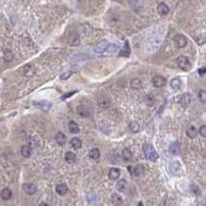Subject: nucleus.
Here are the masks:
<instances>
[{
	"label": "nucleus",
	"mask_w": 206,
	"mask_h": 206,
	"mask_svg": "<svg viewBox=\"0 0 206 206\" xmlns=\"http://www.w3.org/2000/svg\"><path fill=\"white\" fill-rule=\"evenodd\" d=\"M143 152H144L145 157H146L150 161H152V162H156V161L159 159V155H158V153L156 152V150H155V147L153 146V144H150V143H145V144L143 145Z\"/></svg>",
	"instance_id": "nucleus-1"
},
{
	"label": "nucleus",
	"mask_w": 206,
	"mask_h": 206,
	"mask_svg": "<svg viewBox=\"0 0 206 206\" xmlns=\"http://www.w3.org/2000/svg\"><path fill=\"white\" fill-rule=\"evenodd\" d=\"M177 65L180 69L182 70H189L191 68V63H190V60L188 59L187 57L185 56H180L178 57L177 59Z\"/></svg>",
	"instance_id": "nucleus-2"
},
{
	"label": "nucleus",
	"mask_w": 206,
	"mask_h": 206,
	"mask_svg": "<svg viewBox=\"0 0 206 206\" xmlns=\"http://www.w3.org/2000/svg\"><path fill=\"white\" fill-rule=\"evenodd\" d=\"M97 103L101 108H108L110 106V100L109 98L105 95H99L97 97Z\"/></svg>",
	"instance_id": "nucleus-3"
},
{
	"label": "nucleus",
	"mask_w": 206,
	"mask_h": 206,
	"mask_svg": "<svg viewBox=\"0 0 206 206\" xmlns=\"http://www.w3.org/2000/svg\"><path fill=\"white\" fill-rule=\"evenodd\" d=\"M174 42H175V46L177 47H185L188 44V40L185 38V36H183L182 34H177L176 36L174 37Z\"/></svg>",
	"instance_id": "nucleus-4"
},
{
	"label": "nucleus",
	"mask_w": 206,
	"mask_h": 206,
	"mask_svg": "<svg viewBox=\"0 0 206 206\" xmlns=\"http://www.w3.org/2000/svg\"><path fill=\"white\" fill-rule=\"evenodd\" d=\"M23 190L28 195H33L37 192V187L32 182H27L23 185Z\"/></svg>",
	"instance_id": "nucleus-5"
},
{
	"label": "nucleus",
	"mask_w": 206,
	"mask_h": 206,
	"mask_svg": "<svg viewBox=\"0 0 206 206\" xmlns=\"http://www.w3.org/2000/svg\"><path fill=\"white\" fill-rule=\"evenodd\" d=\"M108 42L106 41V40H102V41H100L99 43H97L96 46L94 47V51L97 53V54H102V53L106 52V49L107 47H108Z\"/></svg>",
	"instance_id": "nucleus-6"
},
{
	"label": "nucleus",
	"mask_w": 206,
	"mask_h": 206,
	"mask_svg": "<svg viewBox=\"0 0 206 206\" xmlns=\"http://www.w3.org/2000/svg\"><path fill=\"white\" fill-rule=\"evenodd\" d=\"M152 82L156 88H162L166 84V79L163 77L162 75H156V76H154V79H153Z\"/></svg>",
	"instance_id": "nucleus-7"
},
{
	"label": "nucleus",
	"mask_w": 206,
	"mask_h": 206,
	"mask_svg": "<svg viewBox=\"0 0 206 206\" xmlns=\"http://www.w3.org/2000/svg\"><path fill=\"white\" fill-rule=\"evenodd\" d=\"M191 102H192V96H191L190 94H188V93H185V94H182V96L179 97V103L182 105V106H185V107L189 106L191 104Z\"/></svg>",
	"instance_id": "nucleus-8"
},
{
	"label": "nucleus",
	"mask_w": 206,
	"mask_h": 206,
	"mask_svg": "<svg viewBox=\"0 0 206 206\" xmlns=\"http://www.w3.org/2000/svg\"><path fill=\"white\" fill-rule=\"evenodd\" d=\"M98 128L100 129V131L106 135H109L111 133V128H110V125L107 122H99L98 123Z\"/></svg>",
	"instance_id": "nucleus-9"
},
{
	"label": "nucleus",
	"mask_w": 206,
	"mask_h": 206,
	"mask_svg": "<svg viewBox=\"0 0 206 206\" xmlns=\"http://www.w3.org/2000/svg\"><path fill=\"white\" fill-rule=\"evenodd\" d=\"M35 74V68L31 64H27L24 67V75L27 77H32Z\"/></svg>",
	"instance_id": "nucleus-10"
},
{
	"label": "nucleus",
	"mask_w": 206,
	"mask_h": 206,
	"mask_svg": "<svg viewBox=\"0 0 206 206\" xmlns=\"http://www.w3.org/2000/svg\"><path fill=\"white\" fill-rule=\"evenodd\" d=\"M55 139H56V142L59 145H64L65 143H66L67 137H66V135H65L63 132H58L57 134H56V137H55Z\"/></svg>",
	"instance_id": "nucleus-11"
},
{
	"label": "nucleus",
	"mask_w": 206,
	"mask_h": 206,
	"mask_svg": "<svg viewBox=\"0 0 206 206\" xmlns=\"http://www.w3.org/2000/svg\"><path fill=\"white\" fill-rule=\"evenodd\" d=\"M157 9H158V12H159L161 16H166L168 12H169V7H168L167 4H165L164 2H161V3H159Z\"/></svg>",
	"instance_id": "nucleus-12"
},
{
	"label": "nucleus",
	"mask_w": 206,
	"mask_h": 206,
	"mask_svg": "<svg viewBox=\"0 0 206 206\" xmlns=\"http://www.w3.org/2000/svg\"><path fill=\"white\" fill-rule=\"evenodd\" d=\"M56 192L58 195L64 196L67 192H68V187H67L65 183H60V185H58L56 187Z\"/></svg>",
	"instance_id": "nucleus-13"
},
{
	"label": "nucleus",
	"mask_w": 206,
	"mask_h": 206,
	"mask_svg": "<svg viewBox=\"0 0 206 206\" xmlns=\"http://www.w3.org/2000/svg\"><path fill=\"white\" fill-rule=\"evenodd\" d=\"M120 175H121V171L117 169V168H111L108 172V177L112 180L117 179V178L120 177Z\"/></svg>",
	"instance_id": "nucleus-14"
},
{
	"label": "nucleus",
	"mask_w": 206,
	"mask_h": 206,
	"mask_svg": "<svg viewBox=\"0 0 206 206\" xmlns=\"http://www.w3.org/2000/svg\"><path fill=\"white\" fill-rule=\"evenodd\" d=\"M31 154H32V150L28 145H23L21 147V155L24 158H30L31 157Z\"/></svg>",
	"instance_id": "nucleus-15"
},
{
	"label": "nucleus",
	"mask_w": 206,
	"mask_h": 206,
	"mask_svg": "<svg viewBox=\"0 0 206 206\" xmlns=\"http://www.w3.org/2000/svg\"><path fill=\"white\" fill-rule=\"evenodd\" d=\"M70 145H71V147H73L74 150H79V149L82 147V140H80L79 138L74 137V138H72V139L70 140Z\"/></svg>",
	"instance_id": "nucleus-16"
},
{
	"label": "nucleus",
	"mask_w": 206,
	"mask_h": 206,
	"mask_svg": "<svg viewBox=\"0 0 206 206\" xmlns=\"http://www.w3.org/2000/svg\"><path fill=\"white\" fill-rule=\"evenodd\" d=\"M170 86H171V89L174 90V91H178L182 87V80L179 79H173L171 82H170Z\"/></svg>",
	"instance_id": "nucleus-17"
},
{
	"label": "nucleus",
	"mask_w": 206,
	"mask_h": 206,
	"mask_svg": "<svg viewBox=\"0 0 206 206\" xmlns=\"http://www.w3.org/2000/svg\"><path fill=\"white\" fill-rule=\"evenodd\" d=\"M11 196H12V193L8 188H5V189L1 191V198L3 200H9L11 198Z\"/></svg>",
	"instance_id": "nucleus-18"
},
{
	"label": "nucleus",
	"mask_w": 206,
	"mask_h": 206,
	"mask_svg": "<svg viewBox=\"0 0 206 206\" xmlns=\"http://www.w3.org/2000/svg\"><path fill=\"white\" fill-rule=\"evenodd\" d=\"M75 159H76V156H75L74 153L68 152V153H66V154H65V161H66L67 163H69V164L74 163Z\"/></svg>",
	"instance_id": "nucleus-19"
},
{
	"label": "nucleus",
	"mask_w": 206,
	"mask_h": 206,
	"mask_svg": "<svg viewBox=\"0 0 206 206\" xmlns=\"http://www.w3.org/2000/svg\"><path fill=\"white\" fill-rule=\"evenodd\" d=\"M12 59H14V54H12V52L11 50H5V51L3 52V60L5 62H11V61H12Z\"/></svg>",
	"instance_id": "nucleus-20"
},
{
	"label": "nucleus",
	"mask_w": 206,
	"mask_h": 206,
	"mask_svg": "<svg viewBox=\"0 0 206 206\" xmlns=\"http://www.w3.org/2000/svg\"><path fill=\"white\" fill-rule=\"evenodd\" d=\"M111 202H112V204H114V205L117 206V205H121L123 203V199H122V197H121L120 195L112 194V196H111Z\"/></svg>",
	"instance_id": "nucleus-21"
},
{
	"label": "nucleus",
	"mask_w": 206,
	"mask_h": 206,
	"mask_svg": "<svg viewBox=\"0 0 206 206\" xmlns=\"http://www.w3.org/2000/svg\"><path fill=\"white\" fill-rule=\"evenodd\" d=\"M169 150H170V153L173 155L178 154V152H179V144H178V142H176V141L172 142L169 146Z\"/></svg>",
	"instance_id": "nucleus-22"
},
{
	"label": "nucleus",
	"mask_w": 206,
	"mask_h": 206,
	"mask_svg": "<svg viewBox=\"0 0 206 206\" xmlns=\"http://www.w3.org/2000/svg\"><path fill=\"white\" fill-rule=\"evenodd\" d=\"M133 174L136 175V176H140V175L144 174V167H143V165H137V166H135Z\"/></svg>",
	"instance_id": "nucleus-23"
},
{
	"label": "nucleus",
	"mask_w": 206,
	"mask_h": 206,
	"mask_svg": "<svg viewBox=\"0 0 206 206\" xmlns=\"http://www.w3.org/2000/svg\"><path fill=\"white\" fill-rule=\"evenodd\" d=\"M187 135H188V136H189L190 138H195V137H197V135H198V130L196 129L195 127L191 126L190 128H188V130H187Z\"/></svg>",
	"instance_id": "nucleus-24"
},
{
	"label": "nucleus",
	"mask_w": 206,
	"mask_h": 206,
	"mask_svg": "<svg viewBox=\"0 0 206 206\" xmlns=\"http://www.w3.org/2000/svg\"><path fill=\"white\" fill-rule=\"evenodd\" d=\"M77 114H79L80 117H89L90 111H89V109L86 108L85 106H79L77 107Z\"/></svg>",
	"instance_id": "nucleus-25"
},
{
	"label": "nucleus",
	"mask_w": 206,
	"mask_h": 206,
	"mask_svg": "<svg viewBox=\"0 0 206 206\" xmlns=\"http://www.w3.org/2000/svg\"><path fill=\"white\" fill-rule=\"evenodd\" d=\"M89 157L93 160H97L100 158V150L98 149H92L89 153Z\"/></svg>",
	"instance_id": "nucleus-26"
},
{
	"label": "nucleus",
	"mask_w": 206,
	"mask_h": 206,
	"mask_svg": "<svg viewBox=\"0 0 206 206\" xmlns=\"http://www.w3.org/2000/svg\"><path fill=\"white\" fill-rule=\"evenodd\" d=\"M130 85H131V87L133 88V89L138 90L142 87V82L139 79H133L131 80V82H130Z\"/></svg>",
	"instance_id": "nucleus-27"
},
{
	"label": "nucleus",
	"mask_w": 206,
	"mask_h": 206,
	"mask_svg": "<svg viewBox=\"0 0 206 206\" xmlns=\"http://www.w3.org/2000/svg\"><path fill=\"white\" fill-rule=\"evenodd\" d=\"M68 128H69V131L71 133H73V134H75V133H77L79 131V126H77V124L75 122H73V121H71V122H69L68 124Z\"/></svg>",
	"instance_id": "nucleus-28"
},
{
	"label": "nucleus",
	"mask_w": 206,
	"mask_h": 206,
	"mask_svg": "<svg viewBox=\"0 0 206 206\" xmlns=\"http://www.w3.org/2000/svg\"><path fill=\"white\" fill-rule=\"evenodd\" d=\"M122 156H123V159L125 161H130L132 159V153L129 149H124L122 152Z\"/></svg>",
	"instance_id": "nucleus-29"
},
{
	"label": "nucleus",
	"mask_w": 206,
	"mask_h": 206,
	"mask_svg": "<svg viewBox=\"0 0 206 206\" xmlns=\"http://www.w3.org/2000/svg\"><path fill=\"white\" fill-rule=\"evenodd\" d=\"M180 170V165L178 162H172L170 163V171L171 173H177Z\"/></svg>",
	"instance_id": "nucleus-30"
},
{
	"label": "nucleus",
	"mask_w": 206,
	"mask_h": 206,
	"mask_svg": "<svg viewBox=\"0 0 206 206\" xmlns=\"http://www.w3.org/2000/svg\"><path fill=\"white\" fill-rule=\"evenodd\" d=\"M129 128H130V130L133 132V133H137L138 131H139V129H140V126H139V124H138L137 122H135V121H133V122H131L129 124Z\"/></svg>",
	"instance_id": "nucleus-31"
},
{
	"label": "nucleus",
	"mask_w": 206,
	"mask_h": 206,
	"mask_svg": "<svg viewBox=\"0 0 206 206\" xmlns=\"http://www.w3.org/2000/svg\"><path fill=\"white\" fill-rule=\"evenodd\" d=\"M126 185H127L126 180H125V179H120L119 182H117V191L123 192V191L126 189Z\"/></svg>",
	"instance_id": "nucleus-32"
},
{
	"label": "nucleus",
	"mask_w": 206,
	"mask_h": 206,
	"mask_svg": "<svg viewBox=\"0 0 206 206\" xmlns=\"http://www.w3.org/2000/svg\"><path fill=\"white\" fill-rule=\"evenodd\" d=\"M38 105H39V106L41 107V108L43 109V110L50 109V107L52 106L51 102L47 101V100H42V101H39V102H38Z\"/></svg>",
	"instance_id": "nucleus-33"
},
{
	"label": "nucleus",
	"mask_w": 206,
	"mask_h": 206,
	"mask_svg": "<svg viewBox=\"0 0 206 206\" xmlns=\"http://www.w3.org/2000/svg\"><path fill=\"white\" fill-rule=\"evenodd\" d=\"M117 51H119V46H117V44H114V43H109L106 49L107 53H114Z\"/></svg>",
	"instance_id": "nucleus-34"
},
{
	"label": "nucleus",
	"mask_w": 206,
	"mask_h": 206,
	"mask_svg": "<svg viewBox=\"0 0 206 206\" xmlns=\"http://www.w3.org/2000/svg\"><path fill=\"white\" fill-rule=\"evenodd\" d=\"M198 97H199V100L201 102H206V91H204V90H199Z\"/></svg>",
	"instance_id": "nucleus-35"
},
{
	"label": "nucleus",
	"mask_w": 206,
	"mask_h": 206,
	"mask_svg": "<svg viewBox=\"0 0 206 206\" xmlns=\"http://www.w3.org/2000/svg\"><path fill=\"white\" fill-rule=\"evenodd\" d=\"M70 43H71L72 46H79V36L76 35V37L74 38V36L72 35L71 38H70Z\"/></svg>",
	"instance_id": "nucleus-36"
},
{
	"label": "nucleus",
	"mask_w": 206,
	"mask_h": 206,
	"mask_svg": "<svg viewBox=\"0 0 206 206\" xmlns=\"http://www.w3.org/2000/svg\"><path fill=\"white\" fill-rule=\"evenodd\" d=\"M144 101H145V103H146L147 105H150H150L154 104L155 100H154V98L152 97V95H149V96H146L144 98Z\"/></svg>",
	"instance_id": "nucleus-37"
},
{
	"label": "nucleus",
	"mask_w": 206,
	"mask_h": 206,
	"mask_svg": "<svg viewBox=\"0 0 206 206\" xmlns=\"http://www.w3.org/2000/svg\"><path fill=\"white\" fill-rule=\"evenodd\" d=\"M199 133L201 136L203 137H206V125H204V126H201L200 129H199Z\"/></svg>",
	"instance_id": "nucleus-38"
},
{
	"label": "nucleus",
	"mask_w": 206,
	"mask_h": 206,
	"mask_svg": "<svg viewBox=\"0 0 206 206\" xmlns=\"http://www.w3.org/2000/svg\"><path fill=\"white\" fill-rule=\"evenodd\" d=\"M72 74V72L71 71H67L66 73H63L61 75V79L62 80H65V79H69L70 77V75Z\"/></svg>",
	"instance_id": "nucleus-39"
},
{
	"label": "nucleus",
	"mask_w": 206,
	"mask_h": 206,
	"mask_svg": "<svg viewBox=\"0 0 206 206\" xmlns=\"http://www.w3.org/2000/svg\"><path fill=\"white\" fill-rule=\"evenodd\" d=\"M76 92H77V91H71V92H68V94H65V95H63V96L61 97V99H62V100L67 99V98H69L70 96H72V95L75 94V93H76Z\"/></svg>",
	"instance_id": "nucleus-40"
},
{
	"label": "nucleus",
	"mask_w": 206,
	"mask_h": 206,
	"mask_svg": "<svg viewBox=\"0 0 206 206\" xmlns=\"http://www.w3.org/2000/svg\"><path fill=\"white\" fill-rule=\"evenodd\" d=\"M198 73H199L201 76H203V75L206 73V67L205 66L204 67H201V68L198 70Z\"/></svg>",
	"instance_id": "nucleus-41"
},
{
	"label": "nucleus",
	"mask_w": 206,
	"mask_h": 206,
	"mask_svg": "<svg viewBox=\"0 0 206 206\" xmlns=\"http://www.w3.org/2000/svg\"><path fill=\"white\" fill-rule=\"evenodd\" d=\"M191 189H192L193 191H194V193H195L196 195H200V191H199V189H198L197 187H196V185H193L192 187H191Z\"/></svg>",
	"instance_id": "nucleus-42"
},
{
	"label": "nucleus",
	"mask_w": 206,
	"mask_h": 206,
	"mask_svg": "<svg viewBox=\"0 0 206 206\" xmlns=\"http://www.w3.org/2000/svg\"><path fill=\"white\" fill-rule=\"evenodd\" d=\"M39 206H50V205L47 204V203H41V204H40Z\"/></svg>",
	"instance_id": "nucleus-43"
},
{
	"label": "nucleus",
	"mask_w": 206,
	"mask_h": 206,
	"mask_svg": "<svg viewBox=\"0 0 206 206\" xmlns=\"http://www.w3.org/2000/svg\"><path fill=\"white\" fill-rule=\"evenodd\" d=\"M198 206H206V204H205V203H199Z\"/></svg>",
	"instance_id": "nucleus-44"
},
{
	"label": "nucleus",
	"mask_w": 206,
	"mask_h": 206,
	"mask_svg": "<svg viewBox=\"0 0 206 206\" xmlns=\"http://www.w3.org/2000/svg\"><path fill=\"white\" fill-rule=\"evenodd\" d=\"M138 206H143L142 202H139V203H138Z\"/></svg>",
	"instance_id": "nucleus-45"
},
{
	"label": "nucleus",
	"mask_w": 206,
	"mask_h": 206,
	"mask_svg": "<svg viewBox=\"0 0 206 206\" xmlns=\"http://www.w3.org/2000/svg\"><path fill=\"white\" fill-rule=\"evenodd\" d=\"M205 204H206V201H205Z\"/></svg>",
	"instance_id": "nucleus-46"
}]
</instances>
